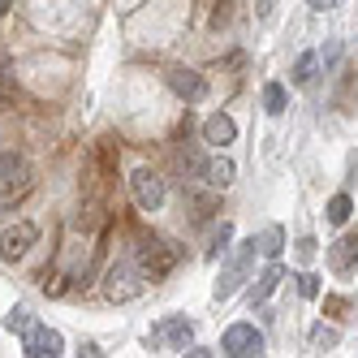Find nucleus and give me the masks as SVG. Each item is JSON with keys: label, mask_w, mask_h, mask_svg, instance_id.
Wrapping results in <instances>:
<instances>
[{"label": "nucleus", "mask_w": 358, "mask_h": 358, "mask_svg": "<svg viewBox=\"0 0 358 358\" xmlns=\"http://www.w3.org/2000/svg\"><path fill=\"white\" fill-rule=\"evenodd\" d=\"M9 212H13V208H9V203H0V224H5V220H9Z\"/></svg>", "instance_id": "30"}, {"label": "nucleus", "mask_w": 358, "mask_h": 358, "mask_svg": "<svg viewBox=\"0 0 358 358\" xmlns=\"http://www.w3.org/2000/svg\"><path fill=\"white\" fill-rule=\"evenodd\" d=\"M22 354H31V358H57V354H65V341H61L57 328L31 324L27 332H22Z\"/></svg>", "instance_id": "7"}, {"label": "nucleus", "mask_w": 358, "mask_h": 358, "mask_svg": "<svg viewBox=\"0 0 358 358\" xmlns=\"http://www.w3.org/2000/svg\"><path fill=\"white\" fill-rule=\"evenodd\" d=\"M220 354H229V358H259V354H264V332L255 328V324H234V328H224Z\"/></svg>", "instance_id": "6"}, {"label": "nucleus", "mask_w": 358, "mask_h": 358, "mask_svg": "<svg viewBox=\"0 0 358 358\" xmlns=\"http://www.w3.org/2000/svg\"><path fill=\"white\" fill-rule=\"evenodd\" d=\"M39 242V229L31 224V220H17V224H9V229H0V259H22L31 246Z\"/></svg>", "instance_id": "8"}, {"label": "nucleus", "mask_w": 358, "mask_h": 358, "mask_svg": "<svg viewBox=\"0 0 358 358\" xmlns=\"http://www.w3.org/2000/svg\"><path fill=\"white\" fill-rule=\"evenodd\" d=\"M164 83H169V91H173L177 99H186V104H199V99L208 95V78H203L199 69H186V65L169 69V73H164Z\"/></svg>", "instance_id": "9"}, {"label": "nucleus", "mask_w": 358, "mask_h": 358, "mask_svg": "<svg viewBox=\"0 0 358 358\" xmlns=\"http://www.w3.org/2000/svg\"><path fill=\"white\" fill-rule=\"evenodd\" d=\"M328 268L341 272V276L358 268V234H345V238H337L328 246Z\"/></svg>", "instance_id": "11"}, {"label": "nucleus", "mask_w": 358, "mask_h": 358, "mask_svg": "<svg viewBox=\"0 0 358 358\" xmlns=\"http://www.w3.org/2000/svg\"><path fill=\"white\" fill-rule=\"evenodd\" d=\"M234 177H238V164L229 160V156H212L208 164H203V182L216 186V190H224L229 182H234Z\"/></svg>", "instance_id": "15"}, {"label": "nucleus", "mask_w": 358, "mask_h": 358, "mask_svg": "<svg viewBox=\"0 0 358 358\" xmlns=\"http://www.w3.org/2000/svg\"><path fill=\"white\" fill-rule=\"evenodd\" d=\"M31 324H35V320H31V311H27V306H13V311L5 315V328H9V332H17V337H22V332H27Z\"/></svg>", "instance_id": "22"}, {"label": "nucleus", "mask_w": 358, "mask_h": 358, "mask_svg": "<svg viewBox=\"0 0 358 358\" xmlns=\"http://www.w3.org/2000/svg\"><path fill=\"white\" fill-rule=\"evenodd\" d=\"M234 138H238V125H234V117L212 113L208 121H203V143H212V147H229Z\"/></svg>", "instance_id": "12"}, {"label": "nucleus", "mask_w": 358, "mask_h": 358, "mask_svg": "<svg viewBox=\"0 0 358 358\" xmlns=\"http://www.w3.org/2000/svg\"><path fill=\"white\" fill-rule=\"evenodd\" d=\"M315 250H320L315 238H302V242H298V259H302V264H311V259H315Z\"/></svg>", "instance_id": "24"}, {"label": "nucleus", "mask_w": 358, "mask_h": 358, "mask_svg": "<svg viewBox=\"0 0 358 358\" xmlns=\"http://www.w3.org/2000/svg\"><path fill=\"white\" fill-rule=\"evenodd\" d=\"M298 289H302V298H320V276L315 272H302L298 276Z\"/></svg>", "instance_id": "23"}, {"label": "nucleus", "mask_w": 358, "mask_h": 358, "mask_svg": "<svg viewBox=\"0 0 358 358\" xmlns=\"http://www.w3.org/2000/svg\"><path fill=\"white\" fill-rule=\"evenodd\" d=\"M259 5V22H272V13H276V0H255Z\"/></svg>", "instance_id": "26"}, {"label": "nucleus", "mask_w": 358, "mask_h": 358, "mask_svg": "<svg viewBox=\"0 0 358 358\" xmlns=\"http://www.w3.org/2000/svg\"><path fill=\"white\" fill-rule=\"evenodd\" d=\"M337 5H341V0H311L315 13H328V9H337Z\"/></svg>", "instance_id": "28"}, {"label": "nucleus", "mask_w": 358, "mask_h": 358, "mask_svg": "<svg viewBox=\"0 0 358 358\" xmlns=\"http://www.w3.org/2000/svg\"><path fill=\"white\" fill-rule=\"evenodd\" d=\"M229 242H234V224H229V220H220V229L212 234V250H208V259H220V255L229 250Z\"/></svg>", "instance_id": "21"}, {"label": "nucleus", "mask_w": 358, "mask_h": 358, "mask_svg": "<svg viewBox=\"0 0 358 358\" xmlns=\"http://www.w3.org/2000/svg\"><path fill=\"white\" fill-rule=\"evenodd\" d=\"M35 190V173L31 164L17 156V151H0V203H22Z\"/></svg>", "instance_id": "2"}, {"label": "nucleus", "mask_w": 358, "mask_h": 358, "mask_svg": "<svg viewBox=\"0 0 358 358\" xmlns=\"http://www.w3.org/2000/svg\"><path fill=\"white\" fill-rule=\"evenodd\" d=\"M190 337H194V324H190V320H182V315H173V320H164V324L151 328V345L186 350V345H190Z\"/></svg>", "instance_id": "10"}, {"label": "nucleus", "mask_w": 358, "mask_h": 358, "mask_svg": "<svg viewBox=\"0 0 358 358\" xmlns=\"http://www.w3.org/2000/svg\"><path fill=\"white\" fill-rule=\"evenodd\" d=\"M255 250H259V242H242L234 255H229V264L220 268V280H216V302H229L242 285H246V276H250V264H255Z\"/></svg>", "instance_id": "3"}, {"label": "nucleus", "mask_w": 358, "mask_h": 358, "mask_svg": "<svg viewBox=\"0 0 358 358\" xmlns=\"http://www.w3.org/2000/svg\"><path fill=\"white\" fill-rule=\"evenodd\" d=\"M285 280V268L280 264H268L259 276H255V285H250V306H259V302H268L272 294H276V285Z\"/></svg>", "instance_id": "13"}, {"label": "nucleus", "mask_w": 358, "mask_h": 358, "mask_svg": "<svg viewBox=\"0 0 358 358\" xmlns=\"http://www.w3.org/2000/svg\"><path fill=\"white\" fill-rule=\"evenodd\" d=\"M220 22H229V0H216L212 9V27H220Z\"/></svg>", "instance_id": "25"}, {"label": "nucleus", "mask_w": 358, "mask_h": 358, "mask_svg": "<svg viewBox=\"0 0 358 358\" xmlns=\"http://www.w3.org/2000/svg\"><path fill=\"white\" fill-rule=\"evenodd\" d=\"M350 212H354L350 194H332V199H328V212H324V216H328V224H345V220H350Z\"/></svg>", "instance_id": "18"}, {"label": "nucleus", "mask_w": 358, "mask_h": 358, "mask_svg": "<svg viewBox=\"0 0 358 358\" xmlns=\"http://www.w3.org/2000/svg\"><path fill=\"white\" fill-rule=\"evenodd\" d=\"M9 5H13V0H0V13H5V9H9Z\"/></svg>", "instance_id": "31"}, {"label": "nucleus", "mask_w": 358, "mask_h": 358, "mask_svg": "<svg viewBox=\"0 0 358 358\" xmlns=\"http://www.w3.org/2000/svg\"><path fill=\"white\" fill-rule=\"evenodd\" d=\"M264 108H268V117L285 113V87H280V83H268L264 87Z\"/></svg>", "instance_id": "20"}, {"label": "nucleus", "mask_w": 358, "mask_h": 358, "mask_svg": "<svg viewBox=\"0 0 358 358\" xmlns=\"http://www.w3.org/2000/svg\"><path fill=\"white\" fill-rule=\"evenodd\" d=\"M315 65H320V57H315V52H302V57H298V65H294V73H289V83H294V87H311Z\"/></svg>", "instance_id": "16"}, {"label": "nucleus", "mask_w": 358, "mask_h": 358, "mask_svg": "<svg viewBox=\"0 0 358 358\" xmlns=\"http://www.w3.org/2000/svg\"><path fill=\"white\" fill-rule=\"evenodd\" d=\"M177 259H182V250L164 238H138V246H134V264L147 280H164L177 268Z\"/></svg>", "instance_id": "1"}, {"label": "nucleus", "mask_w": 358, "mask_h": 358, "mask_svg": "<svg viewBox=\"0 0 358 358\" xmlns=\"http://www.w3.org/2000/svg\"><path fill=\"white\" fill-rule=\"evenodd\" d=\"M311 345H315V350H332V345H341V328H332V324H315V328H311Z\"/></svg>", "instance_id": "19"}, {"label": "nucleus", "mask_w": 358, "mask_h": 358, "mask_svg": "<svg viewBox=\"0 0 358 358\" xmlns=\"http://www.w3.org/2000/svg\"><path fill=\"white\" fill-rule=\"evenodd\" d=\"M259 250L268 255V259H276V255L285 250V234H280V224H268L264 234H259Z\"/></svg>", "instance_id": "17"}, {"label": "nucleus", "mask_w": 358, "mask_h": 358, "mask_svg": "<svg viewBox=\"0 0 358 358\" xmlns=\"http://www.w3.org/2000/svg\"><path fill=\"white\" fill-rule=\"evenodd\" d=\"M130 194H134V203H138L143 212H160L164 199H169L164 177H160L156 169H134V173H130Z\"/></svg>", "instance_id": "5"}, {"label": "nucleus", "mask_w": 358, "mask_h": 358, "mask_svg": "<svg viewBox=\"0 0 358 358\" xmlns=\"http://www.w3.org/2000/svg\"><path fill=\"white\" fill-rule=\"evenodd\" d=\"M9 69H13V57L5 52V48H0V73H9Z\"/></svg>", "instance_id": "29"}, {"label": "nucleus", "mask_w": 358, "mask_h": 358, "mask_svg": "<svg viewBox=\"0 0 358 358\" xmlns=\"http://www.w3.org/2000/svg\"><path fill=\"white\" fill-rule=\"evenodd\" d=\"M143 272H138V264L134 259H117L108 272H104V294L113 298V302H130V298H138L143 294Z\"/></svg>", "instance_id": "4"}, {"label": "nucleus", "mask_w": 358, "mask_h": 358, "mask_svg": "<svg viewBox=\"0 0 358 358\" xmlns=\"http://www.w3.org/2000/svg\"><path fill=\"white\" fill-rule=\"evenodd\" d=\"M9 95H13V69L0 73V99H9Z\"/></svg>", "instance_id": "27"}, {"label": "nucleus", "mask_w": 358, "mask_h": 358, "mask_svg": "<svg viewBox=\"0 0 358 358\" xmlns=\"http://www.w3.org/2000/svg\"><path fill=\"white\" fill-rule=\"evenodd\" d=\"M182 203L190 208L194 220H212V212H220V199H216V186L212 190H186Z\"/></svg>", "instance_id": "14"}]
</instances>
